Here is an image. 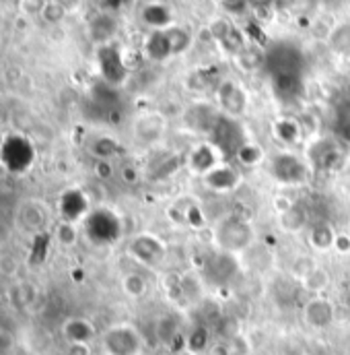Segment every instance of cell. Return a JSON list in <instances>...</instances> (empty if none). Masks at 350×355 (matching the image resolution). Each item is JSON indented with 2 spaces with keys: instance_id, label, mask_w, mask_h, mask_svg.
<instances>
[{
  "instance_id": "ba28073f",
  "label": "cell",
  "mask_w": 350,
  "mask_h": 355,
  "mask_svg": "<svg viewBox=\"0 0 350 355\" xmlns=\"http://www.w3.org/2000/svg\"><path fill=\"white\" fill-rule=\"evenodd\" d=\"M272 174L282 184H301L307 178V168L293 153H280L272 159Z\"/></svg>"
},
{
  "instance_id": "ffe728a7",
  "label": "cell",
  "mask_w": 350,
  "mask_h": 355,
  "mask_svg": "<svg viewBox=\"0 0 350 355\" xmlns=\"http://www.w3.org/2000/svg\"><path fill=\"white\" fill-rule=\"evenodd\" d=\"M91 153L97 162H111L116 155H120V145L109 137H101L93 143Z\"/></svg>"
},
{
  "instance_id": "f1b7e54d",
  "label": "cell",
  "mask_w": 350,
  "mask_h": 355,
  "mask_svg": "<svg viewBox=\"0 0 350 355\" xmlns=\"http://www.w3.org/2000/svg\"><path fill=\"white\" fill-rule=\"evenodd\" d=\"M56 238L62 246H73L79 238V227L77 223H68V221H62L58 227H56Z\"/></svg>"
},
{
  "instance_id": "52a82bcc",
  "label": "cell",
  "mask_w": 350,
  "mask_h": 355,
  "mask_svg": "<svg viewBox=\"0 0 350 355\" xmlns=\"http://www.w3.org/2000/svg\"><path fill=\"white\" fill-rule=\"evenodd\" d=\"M91 211L93 209L89 205V196L79 188H68L58 198V213L62 221H68V223L85 221Z\"/></svg>"
},
{
  "instance_id": "6da1fadb",
  "label": "cell",
  "mask_w": 350,
  "mask_h": 355,
  "mask_svg": "<svg viewBox=\"0 0 350 355\" xmlns=\"http://www.w3.org/2000/svg\"><path fill=\"white\" fill-rule=\"evenodd\" d=\"M35 147L33 143L19 132H10L2 139V151H0V168H4L12 176L27 174L35 164Z\"/></svg>"
},
{
  "instance_id": "2e32d148",
  "label": "cell",
  "mask_w": 350,
  "mask_h": 355,
  "mask_svg": "<svg viewBox=\"0 0 350 355\" xmlns=\"http://www.w3.org/2000/svg\"><path fill=\"white\" fill-rule=\"evenodd\" d=\"M204 182H206V186H208L210 190H214V192H229V190H233V188L237 186L239 174H237L231 166L221 164L219 168H214L212 172H208V174L204 176Z\"/></svg>"
},
{
  "instance_id": "e575fe53",
  "label": "cell",
  "mask_w": 350,
  "mask_h": 355,
  "mask_svg": "<svg viewBox=\"0 0 350 355\" xmlns=\"http://www.w3.org/2000/svg\"><path fill=\"white\" fill-rule=\"evenodd\" d=\"M66 355H91V349H89V345H68Z\"/></svg>"
},
{
  "instance_id": "484cf974",
  "label": "cell",
  "mask_w": 350,
  "mask_h": 355,
  "mask_svg": "<svg viewBox=\"0 0 350 355\" xmlns=\"http://www.w3.org/2000/svg\"><path fill=\"white\" fill-rule=\"evenodd\" d=\"M142 17L153 27H163V25L169 23V10L163 4H151V6H147L145 12H142Z\"/></svg>"
},
{
  "instance_id": "5b68a950",
  "label": "cell",
  "mask_w": 350,
  "mask_h": 355,
  "mask_svg": "<svg viewBox=\"0 0 350 355\" xmlns=\"http://www.w3.org/2000/svg\"><path fill=\"white\" fill-rule=\"evenodd\" d=\"M85 234L97 246H107L120 238V219L109 209H95L85 219Z\"/></svg>"
},
{
  "instance_id": "1f68e13d",
  "label": "cell",
  "mask_w": 350,
  "mask_h": 355,
  "mask_svg": "<svg viewBox=\"0 0 350 355\" xmlns=\"http://www.w3.org/2000/svg\"><path fill=\"white\" fill-rule=\"evenodd\" d=\"M241 60H243V64L250 67V69H254V67H258L260 62H264L262 54L256 52V50H243V52H241Z\"/></svg>"
},
{
  "instance_id": "7a4b0ae2",
  "label": "cell",
  "mask_w": 350,
  "mask_h": 355,
  "mask_svg": "<svg viewBox=\"0 0 350 355\" xmlns=\"http://www.w3.org/2000/svg\"><path fill=\"white\" fill-rule=\"evenodd\" d=\"M214 238L223 252L235 254V252H241L252 246L254 234H252V225L248 221H243L237 215H229L223 221H219Z\"/></svg>"
},
{
  "instance_id": "d6986e66",
  "label": "cell",
  "mask_w": 350,
  "mask_h": 355,
  "mask_svg": "<svg viewBox=\"0 0 350 355\" xmlns=\"http://www.w3.org/2000/svg\"><path fill=\"white\" fill-rule=\"evenodd\" d=\"M136 135L145 141V143H153L157 141L161 135H163V120L157 118V116H149V118H142L136 126Z\"/></svg>"
},
{
  "instance_id": "277c9868",
  "label": "cell",
  "mask_w": 350,
  "mask_h": 355,
  "mask_svg": "<svg viewBox=\"0 0 350 355\" xmlns=\"http://www.w3.org/2000/svg\"><path fill=\"white\" fill-rule=\"evenodd\" d=\"M15 223L21 232L37 238L44 236L50 225V211L48 207L37 198H25L15 209Z\"/></svg>"
},
{
  "instance_id": "74e56055",
  "label": "cell",
  "mask_w": 350,
  "mask_h": 355,
  "mask_svg": "<svg viewBox=\"0 0 350 355\" xmlns=\"http://www.w3.org/2000/svg\"><path fill=\"white\" fill-rule=\"evenodd\" d=\"M227 4H239V2H243V0H225Z\"/></svg>"
},
{
  "instance_id": "8992f818",
  "label": "cell",
  "mask_w": 350,
  "mask_h": 355,
  "mask_svg": "<svg viewBox=\"0 0 350 355\" xmlns=\"http://www.w3.org/2000/svg\"><path fill=\"white\" fill-rule=\"evenodd\" d=\"M128 252L134 257L136 263L147 266H157L163 259H165V244L157 238V236H151V234H138L130 246H128Z\"/></svg>"
},
{
  "instance_id": "d6a6232c",
  "label": "cell",
  "mask_w": 350,
  "mask_h": 355,
  "mask_svg": "<svg viewBox=\"0 0 350 355\" xmlns=\"http://www.w3.org/2000/svg\"><path fill=\"white\" fill-rule=\"evenodd\" d=\"M95 172H97V176L99 178H109L111 176V162H97V166H95Z\"/></svg>"
},
{
  "instance_id": "83f0119b",
  "label": "cell",
  "mask_w": 350,
  "mask_h": 355,
  "mask_svg": "<svg viewBox=\"0 0 350 355\" xmlns=\"http://www.w3.org/2000/svg\"><path fill=\"white\" fill-rule=\"evenodd\" d=\"M113 29H116V23L109 17H97L91 25V33L95 40H107L113 33Z\"/></svg>"
},
{
  "instance_id": "30bf717a",
  "label": "cell",
  "mask_w": 350,
  "mask_h": 355,
  "mask_svg": "<svg viewBox=\"0 0 350 355\" xmlns=\"http://www.w3.org/2000/svg\"><path fill=\"white\" fill-rule=\"evenodd\" d=\"M212 137H214V147L225 155V153H237V149L243 145V141L239 139V128L233 120L219 116L214 128H212Z\"/></svg>"
},
{
  "instance_id": "44dd1931",
  "label": "cell",
  "mask_w": 350,
  "mask_h": 355,
  "mask_svg": "<svg viewBox=\"0 0 350 355\" xmlns=\"http://www.w3.org/2000/svg\"><path fill=\"white\" fill-rule=\"evenodd\" d=\"M280 223H282L284 230L297 232V230H301V227L307 223V215H305V211H303L301 207L291 205V207H286L284 211H280Z\"/></svg>"
},
{
  "instance_id": "9a60e30c",
  "label": "cell",
  "mask_w": 350,
  "mask_h": 355,
  "mask_svg": "<svg viewBox=\"0 0 350 355\" xmlns=\"http://www.w3.org/2000/svg\"><path fill=\"white\" fill-rule=\"evenodd\" d=\"M219 103L229 116H239V114H243L248 99L239 85L227 81V83H221V87H219Z\"/></svg>"
},
{
  "instance_id": "cb8c5ba5",
  "label": "cell",
  "mask_w": 350,
  "mask_h": 355,
  "mask_svg": "<svg viewBox=\"0 0 350 355\" xmlns=\"http://www.w3.org/2000/svg\"><path fill=\"white\" fill-rule=\"evenodd\" d=\"M301 283H303V287H305V289H309V291H313V293H322V291L328 287L330 277H328V272H326L324 268L313 266V268H311V270L301 279Z\"/></svg>"
},
{
  "instance_id": "4dcf8cb0",
  "label": "cell",
  "mask_w": 350,
  "mask_h": 355,
  "mask_svg": "<svg viewBox=\"0 0 350 355\" xmlns=\"http://www.w3.org/2000/svg\"><path fill=\"white\" fill-rule=\"evenodd\" d=\"M332 46L338 52H347L350 50V27H340L338 31H334L332 35Z\"/></svg>"
},
{
  "instance_id": "4316f807",
  "label": "cell",
  "mask_w": 350,
  "mask_h": 355,
  "mask_svg": "<svg viewBox=\"0 0 350 355\" xmlns=\"http://www.w3.org/2000/svg\"><path fill=\"white\" fill-rule=\"evenodd\" d=\"M165 35H167L169 48H172V54H179V52H183L190 46V33L183 31V29H179V27L167 29Z\"/></svg>"
},
{
  "instance_id": "f35d334b",
  "label": "cell",
  "mask_w": 350,
  "mask_h": 355,
  "mask_svg": "<svg viewBox=\"0 0 350 355\" xmlns=\"http://www.w3.org/2000/svg\"><path fill=\"white\" fill-rule=\"evenodd\" d=\"M0 248H2V240H0Z\"/></svg>"
},
{
  "instance_id": "7c38bea8",
  "label": "cell",
  "mask_w": 350,
  "mask_h": 355,
  "mask_svg": "<svg viewBox=\"0 0 350 355\" xmlns=\"http://www.w3.org/2000/svg\"><path fill=\"white\" fill-rule=\"evenodd\" d=\"M99 67L107 83H120L126 77V67L120 58V52L111 46H103L99 50Z\"/></svg>"
},
{
  "instance_id": "f546056e",
  "label": "cell",
  "mask_w": 350,
  "mask_h": 355,
  "mask_svg": "<svg viewBox=\"0 0 350 355\" xmlns=\"http://www.w3.org/2000/svg\"><path fill=\"white\" fill-rule=\"evenodd\" d=\"M276 135H278V139L284 141V143H295V141L299 139L301 130H299V124H297V122H293V120H282V122L276 124Z\"/></svg>"
},
{
  "instance_id": "5bb4252c",
  "label": "cell",
  "mask_w": 350,
  "mask_h": 355,
  "mask_svg": "<svg viewBox=\"0 0 350 355\" xmlns=\"http://www.w3.org/2000/svg\"><path fill=\"white\" fill-rule=\"evenodd\" d=\"M266 62L274 71V75H278V73H299L301 56H299L297 50L286 48V46H280V48H276V50H272L268 54Z\"/></svg>"
},
{
  "instance_id": "8d00e7d4",
  "label": "cell",
  "mask_w": 350,
  "mask_h": 355,
  "mask_svg": "<svg viewBox=\"0 0 350 355\" xmlns=\"http://www.w3.org/2000/svg\"><path fill=\"white\" fill-rule=\"evenodd\" d=\"M254 8H266V6H270V2L272 0H248Z\"/></svg>"
},
{
  "instance_id": "d4e9b609",
  "label": "cell",
  "mask_w": 350,
  "mask_h": 355,
  "mask_svg": "<svg viewBox=\"0 0 350 355\" xmlns=\"http://www.w3.org/2000/svg\"><path fill=\"white\" fill-rule=\"evenodd\" d=\"M235 157H237L241 164H246V166H258V164H262L264 151L258 145H254V143H243V145L237 149Z\"/></svg>"
},
{
  "instance_id": "8fae6325",
  "label": "cell",
  "mask_w": 350,
  "mask_h": 355,
  "mask_svg": "<svg viewBox=\"0 0 350 355\" xmlns=\"http://www.w3.org/2000/svg\"><path fill=\"white\" fill-rule=\"evenodd\" d=\"M95 335V324L81 316H73L62 324V337L68 345H89Z\"/></svg>"
},
{
  "instance_id": "d590c367",
  "label": "cell",
  "mask_w": 350,
  "mask_h": 355,
  "mask_svg": "<svg viewBox=\"0 0 350 355\" xmlns=\"http://www.w3.org/2000/svg\"><path fill=\"white\" fill-rule=\"evenodd\" d=\"M122 178H124V182H136V180H138V174H136L134 168H130V172H128V170H122Z\"/></svg>"
},
{
  "instance_id": "603a6c76",
  "label": "cell",
  "mask_w": 350,
  "mask_h": 355,
  "mask_svg": "<svg viewBox=\"0 0 350 355\" xmlns=\"http://www.w3.org/2000/svg\"><path fill=\"white\" fill-rule=\"evenodd\" d=\"M147 52L155 60H163V58H167L172 54V48H169V42H167L165 31H155L151 35V40L147 42Z\"/></svg>"
},
{
  "instance_id": "836d02e7",
  "label": "cell",
  "mask_w": 350,
  "mask_h": 355,
  "mask_svg": "<svg viewBox=\"0 0 350 355\" xmlns=\"http://www.w3.org/2000/svg\"><path fill=\"white\" fill-rule=\"evenodd\" d=\"M210 355H233V352H231V347H229V345H225V343H217V345H212V347H210Z\"/></svg>"
},
{
  "instance_id": "e0dca14e",
  "label": "cell",
  "mask_w": 350,
  "mask_h": 355,
  "mask_svg": "<svg viewBox=\"0 0 350 355\" xmlns=\"http://www.w3.org/2000/svg\"><path fill=\"white\" fill-rule=\"evenodd\" d=\"M336 240H338V236L334 234V230H332L330 223H322L320 221V223H313L309 227V242L320 252H326V250L334 248L336 246Z\"/></svg>"
},
{
  "instance_id": "4fadbf2b",
  "label": "cell",
  "mask_w": 350,
  "mask_h": 355,
  "mask_svg": "<svg viewBox=\"0 0 350 355\" xmlns=\"http://www.w3.org/2000/svg\"><path fill=\"white\" fill-rule=\"evenodd\" d=\"M221 151L214 147V145H200V147H196L192 153H190V157H187V164H190V168L194 170V172H198V174H208V172H212L214 168H219L223 162H219L221 159Z\"/></svg>"
},
{
  "instance_id": "3957f363",
  "label": "cell",
  "mask_w": 350,
  "mask_h": 355,
  "mask_svg": "<svg viewBox=\"0 0 350 355\" xmlns=\"http://www.w3.org/2000/svg\"><path fill=\"white\" fill-rule=\"evenodd\" d=\"M101 349L105 355H140L142 337L132 324H113L101 335Z\"/></svg>"
},
{
  "instance_id": "7402d4cb",
  "label": "cell",
  "mask_w": 350,
  "mask_h": 355,
  "mask_svg": "<svg viewBox=\"0 0 350 355\" xmlns=\"http://www.w3.org/2000/svg\"><path fill=\"white\" fill-rule=\"evenodd\" d=\"M122 287H124L126 295L138 300V297H142V295L149 291V281H147L145 275H140V272H128V275H124V279H122Z\"/></svg>"
},
{
  "instance_id": "9c48e42d",
  "label": "cell",
  "mask_w": 350,
  "mask_h": 355,
  "mask_svg": "<svg viewBox=\"0 0 350 355\" xmlns=\"http://www.w3.org/2000/svg\"><path fill=\"white\" fill-rule=\"evenodd\" d=\"M334 316H336V314H334V304H332L330 300L322 297V295L311 297V300L303 306V320H305V324L311 327V329L322 331V329L332 327Z\"/></svg>"
},
{
  "instance_id": "ac0fdd59",
  "label": "cell",
  "mask_w": 350,
  "mask_h": 355,
  "mask_svg": "<svg viewBox=\"0 0 350 355\" xmlns=\"http://www.w3.org/2000/svg\"><path fill=\"white\" fill-rule=\"evenodd\" d=\"M301 89V79H299V73H278L274 75V91L278 97L282 99H288V97H295Z\"/></svg>"
}]
</instances>
